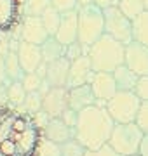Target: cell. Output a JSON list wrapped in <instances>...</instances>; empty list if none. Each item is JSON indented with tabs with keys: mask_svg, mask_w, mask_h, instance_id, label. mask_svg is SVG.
Listing matches in <instances>:
<instances>
[{
	"mask_svg": "<svg viewBox=\"0 0 148 156\" xmlns=\"http://www.w3.org/2000/svg\"><path fill=\"white\" fill-rule=\"evenodd\" d=\"M21 83L26 92H35V90H40V87H42V78L37 73H24Z\"/></svg>",
	"mask_w": 148,
	"mask_h": 156,
	"instance_id": "4dcf8cb0",
	"label": "cell"
},
{
	"mask_svg": "<svg viewBox=\"0 0 148 156\" xmlns=\"http://www.w3.org/2000/svg\"><path fill=\"white\" fill-rule=\"evenodd\" d=\"M125 66L131 68L138 76L148 75V47L139 42L125 45Z\"/></svg>",
	"mask_w": 148,
	"mask_h": 156,
	"instance_id": "9c48e42d",
	"label": "cell"
},
{
	"mask_svg": "<svg viewBox=\"0 0 148 156\" xmlns=\"http://www.w3.org/2000/svg\"><path fill=\"white\" fill-rule=\"evenodd\" d=\"M51 5L61 14L79 9V0H51Z\"/></svg>",
	"mask_w": 148,
	"mask_h": 156,
	"instance_id": "d6a6232c",
	"label": "cell"
},
{
	"mask_svg": "<svg viewBox=\"0 0 148 156\" xmlns=\"http://www.w3.org/2000/svg\"><path fill=\"white\" fill-rule=\"evenodd\" d=\"M132 37L134 42H139L148 47V11L141 12L132 21Z\"/></svg>",
	"mask_w": 148,
	"mask_h": 156,
	"instance_id": "603a6c76",
	"label": "cell"
},
{
	"mask_svg": "<svg viewBox=\"0 0 148 156\" xmlns=\"http://www.w3.org/2000/svg\"><path fill=\"white\" fill-rule=\"evenodd\" d=\"M115 122L105 106H91L79 113L75 139L86 149H99L108 144Z\"/></svg>",
	"mask_w": 148,
	"mask_h": 156,
	"instance_id": "6da1fadb",
	"label": "cell"
},
{
	"mask_svg": "<svg viewBox=\"0 0 148 156\" xmlns=\"http://www.w3.org/2000/svg\"><path fill=\"white\" fill-rule=\"evenodd\" d=\"M63 122L66 123L70 128H75L77 127V122H79V113L75 111V109H72V108H68L66 111L63 113Z\"/></svg>",
	"mask_w": 148,
	"mask_h": 156,
	"instance_id": "74e56055",
	"label": "cell"
},
{
	"mask_svg": "<svg viewBox=\"0 0 148 156\" xmlns=\"http://www.w3.org/2000/svg\"><path fill=\"white\" fill-rule=\"evenodd\" d=\"M141 2H143V5H145V9L148 11V0H141Z\"/></svg>",
	"mask_w": 148,
	"mask_h": 156,
	"instance_id": "b9f144b4",
	"label": "cell"
},
{
	"mask_svg": "<svg viewBox=\"0 0 148 156\" xmlns=\"http://www.w3.org/2000/svg\"><path fill=\"white\" fill-rule=\"evenodd\" d=\"M42 49V57H44V62H52L59 59V57H65V52H66V47L56 38V37H49V38L40 45Z\"/></svg>",
	"mask_w": 148,
	"mask_h": 156,
	"instance_id": "44dd1931",
	"label": "cell"
},
{
	"mask_svg": "<svg viewBox=\"0 0 148 156\" xmlns=\"http://www.w3.org/2000/svg\"><path fill=\"white\" fill-rule=\"evenodd\" d=\"M139 154L141 156H148V134H145L141 142V147H139Z\"/></svg>",
	"mask_w": 148,
	"mask_h": 156,
	"instance_id": "60d3db41",
	"label": "cell"
},
{
	"mask_svg": "<svg viewBox=\"0 0 148 156\" xmlns=\"http://www.w3.org/2000/svg\"><path fill=\"white\" fill-rule=\"evenodd\" d=\"M42 104H44V95L40 94L39 90L35 92H28L26 99L23 102V111L28 115H37L42 111Z\"/></svg>",
	"mask_w": 148,
	"mask_h": 156,
	"instance_id": "4316f807",
	"label": "cell"
},
{
	"mask_svg": "<svg viewBox=\"0 0 148 156\" xmlns=\"http://www.w3.org/2000/svg\"><path fill=\"white\" fill-rule=\"evenodd\" d=\"M143 137H145V132L136 123H115L108 144L120 156H131L139 153Z\"/></svg>",
	"mask_w": 148,
	"mask_h": 156,
	"instance_id": "277c9868",
	"label": "cell"
},
{
	"mask_svg": "<svg viewBox=\"0 0 148 156\" xmlns=\"http://www.w3.org/2000/svg\"><path fill=\"white\" fill-rule=\"evenodd\" d=\"M82 49H87V47H84V45L80 44V42H75V44H72V45H68V47H66V52H65V56L68 57L70 61H75V59H79L80 56H84Z\"/></svg>",
	"mask_w": 148,
	"mask_h": 156,
	"instance_id": "e575fe53",
	"label": "cell"
},
{
	"mask_svg": "<svg viewBox=\"0 0 148 156\" xmlns=\"http://www.w3.org/2000/svg\"><path fill=\"white\" fill-rule=\"evenodd\" d=\"M86 147L77 139H70L61 144V156H86Z\"/></svg>",
	"mask_w": 148,
	"mask_h": 156,
	"instance_id": "f546056e",
	"label": "cell"
},
{
	"mask_svg": "<svg viewBox=\"0 0 148 156\" xmlns=\"http://www.w3.org/2000/svg\"><path fill=\"white\" fill-rule=\"evenodd\" d=\"M131 156H141V154H139V153H138V154H131Z\"/></svg>",
	"mask_w": 148,
	"mask_h": 156,
	"instance_id": "7bdbcfd3",
	"label": "cell"
},
{
	"mask_svg": "<svg viewBox=\"0 0 148 156\" xmlns=\"http://www.w3.org/2000/svg\"><path fill=\"white\" fill-rule=\"evenodd\" d=\"M49 5L51 0H24V16L40 17Z\"/></svg>",
	"mask_w": 148,
	"mask_h": 156,
	"instance_id": "83f0119b",
	"label": "cell"
},
{
	"mask_svg": "<svg viewBox=\"0 0 148 156\" xmlns=\"http://www.w3.org/2000/svg\"><path fill=\"white\" fill-rule=\"evenodd\" d=\"M70 66H72V61L66 56L59 57L52 62H47V73H46L47 83L51 87H66Z\"/></svg>",
	"mask_w": 148,
	"mask_h": 156,
	"instance_id": "9a60e30c",
	"label": "cell"
},
{
	"mask_svg": "<svg viewBox=\"0 0 148 156\" xmlns=\"http://www.w3.org/2000/svg\"><path fill=\"white\" fill-rule=\"evenodd\" d=\"M61 12L56 11L52 5H49L44 11V14L40 16V19H42V23H44V26H46L47 33H49V37H56L57 30H59V24H61Z\"/></svg>",
	"mask_w": 148,
	"mask_h": 156,
	"instance_id": "cb8c5ba5",
	"label": "cell"
},
{
	"mask_svg": "<svg viewBox=\"0 0 148 156\" xmlns=\"http://www.w3.org/2000/svg\"><path fill=\"white\" fill-rule=\"evenodd\" d=\"M87 56L92 62L94 73H113L119 66L125 64V45L105 33L89 47Z\"/></svg>",
	"mask_w": 148,
	"mask_h": 156,
	"instance_id": "7a4b0ae2",
	"label": "cell"
},
{
	"mask_svg": "<svg viewBox=\"0 0 148 156\" xmlns=\"http://www.w3.org/2000/svg\"><path fill=\"white\" fill-rule=\"evenodd\" d=\"M17 113L7 106L0 108V142L6 139H14V120Z\"/></svg>",
	"mask_w": 148,
	"mask_h": 156,
	"instance_id": "ffe728a7",
	"label": "cell"
},
{
	"mask_svg": "<svg viewBox=\"0 0 148 156\" xmlns=\"http://www.w3.org/2000/svg\"><path fill=\"white\" fill-rule=\"evenodd\" d=\"M26 90H24L21 82H11L7 85V95H9V104L12 106H23L24 99H26Z\"/></svg>",
	"mask_w": 148,
	"mask_h": 156,
	"instance_id": "484cf974",
	"label": "cell"
},
{
	"mask_svg": "<svg viewBox=\"0 0 148 156\" xmlns=\"http://www.w3.org/2000/svg\"><path fill=\"white\" fill-rule=\"evenodd\" d=\"M44 137L56 144H65L66 140L75 139V128H70L66 123L63 122V118H51L46 128L42 130Z\"/></svg>",
	"mask_w": 148,
	"mask_h": 156,
	"instance_id": "2e32d148",
	"label": "cell"
},
{
	"mask_svg": "<svg viewBox=\"0 0 148 156\" xmlns=\"http://www.w3.org/2000/svg\"><path fill=\"white\" fill-rule=\"evenodd\" d=\"M117 7H119L120 11H122V14H124L125 17H129L131 21H134L141 12L146 11L141 0H119Z\"/></svg>",
	"mask_w": 148,
	"mask_h": 156,
	"instance_id": "d4e9b609",
	"label": "cell"
},
{
	"mask_svg": "<svg viewBox=\"0 0 148 156\" xmlns=\"http://www.w3.org/2000/svg\"><path fill=\"white\" fill-rule=\"evenodd\" d=\"M113 78H115V83H117V90H124V92H134L138 80H139V76L125 64H122V66L115 69Z\"/></svg>",
	"mask_w": 148,
	"mask_h": 156,
	"instance_id": "d6986e66",
	"label": "cell"
},
{
	"mask_svg": "<svg viewBox=\"0 0 148 156\" xmlns=\"http://www.w3.org/2000/svg\"><path fill=\"white\" fill-rule=\"evenodd\" d=\"M105 35V12L98 4L79 7V42L91 47Z\"/></svg>",
	"mask_w": 148,
	"mask_h": 156,
	"instance_id": "3957f363",
	"label": "cell"
},
{
	"mask_svg": "<svg viewBox=\"0 0 148 156\" xmlns=\"http://www.w3.org/2000/svg\"><path fill=\"white\" fill-rule=\"evenodd\" d=\"M91 87L92 92L96 95V106H105L112 97H113L119 90H117V83H115L113 73H94V76L91 80Z\"/></svg>",
	"mask_w": 148,
	"mask_h": 156,
	"instance_id": "30bf717a",
	"label": "cell"
},
{
	"mask_svg": "<svg viewBox=\"0 0 148 156\" xmlns=\"http://www.w3.org/2000/svg\"><path fill=\"white\" fill-rule=\"evenodd\" d=\"M0 156H17V144L14 139H6L0 142Z\"/></svg>",
	"mask_w": 148,
	"mask_h": 156,
	"instance_id": "836d02e7",
	"label": "cell"
},
{
	"mask_svg": "<svg viewBox=\"0 0 148 156\" xmlns=\"http://www.w3.org/2000/svg\"><path fill=\"white\" fill-rule=\"evenodd\" d=\"M56 38L65 47L79 42V9L65 12L61 16V24L56 33Z\"/></svg>",
	"mask_w": 148,
	"mask_h": 156,
	"instance_id": "7c38bea8",
	"label": "cell"
},
{
	"mask_svg": "<svg viewBox=\"0 0 148 156\" xmlns=\"http://www.w3.org/2000/svg\"><path fill=\"white\" fill-rule=\"evenodd\" d=\"M19 19V0H0V31L11 30Z\"/></svg>",
	"mask_w": 148,
	"mask_h": 156,
	"instance_id": "ac0fdd59",
	"label": "cell"
},
{
	"mask_svg": "<svg viewBox=\"0 0 148 156\" xmlns=\"http://www.w3.org/2000/svg\"><path fill=\"white\" fill-rule=\"evenodd\" d=\"M6 69H7V76L11 82H21L24 76L23 66L19 62V57H17V52L14 50H9L6 56Z\"/></svg>",
	"mask_w": 148,
	"mask_h": 156,
	"instance_id": "7402d4cb",
	"label": "cell"
},
{
	"mask_svg": "<svg viewBox=\"0 0 148 156\" xmlns=\"http://www.w3.org/2000/svg\"><path fill=\"white\" fill-rule=\"evenodd\" d=\"M37 156H61V144H56V142L42 137L39 149H37Z\"/></svg>",
	"mask_w": 148,
	"mask_h": 156,
	"instance_id": "f1b7e54d",
	"label": "cell"
},
{
	"mask_svg": "<svg viewBox=\"0 0 148 156\" xmlns=\"http://www.w3.org/2000/svg\"><path fill=\"white\" fill-rule=\"evenodd\" d=\"M21 37H23V42L42 45L49 38V33H47V30H46V26H44V23H42L40 17L24 16L23 28H21Z\"/></svg>",
	"mask_w": 148,
	"mask_h": 156,
	"instance_id": "5bb4252c",
	"label": "cell"
},
{
	"mask_svg": "<svg viewBox=\"0 0 148 156\" xmlns=\"http://www.w3.org/2000/svg\"><path fill=\"white\" fill-rule=\"evenodd\" d=\"M70 108V89L68 87H51L44 95L42 109L51 118H61L63 113Z\"/></svg>",
	"mask_w": 148,
	"mask_h": 156,
	"instance_id": "ba28073f",
	"label": "cell"
},
{
	"mask_svg": "<svg viewBox=\"0 0 148 156\" xmlns=\"http://www.w3.org/2000/svg\"><path fill=\"white\" fill-rule=\"evenodd\" d=\"M134 92H136V95L141 101H148V75L146 76H139Z\"/></svg>",
	"mask_w": 148,
	"mask_h": 156,
	"instance_id": "d590c367",
	"label": "cell"
},
{
	"mask_svg": "<svg viewBox=\"0 0 148 156\" xmlns=\"http://www.w3.org/2000/svg\"><path fill=\"white\" fill-rule=\"evenodd\" d=\"M6 102H9V95H7V85H0V108L6 106Z\"/></svg>",
	"mask_w": 148,
	"mask_h": 156,
	"instance_id": "ab89813d",
	"label": "cell"
},
{
	"mask_svg": "<svg viewBox=\"0 0 148 156\" xmlns=\"http://www.w3.org/2000/svg\"><path fill=\"white\" fill-rule=\"evenodd\" d=\"M105 12V33L119 40L120 44L129 45L134 42L132 37V21L125 17L117 5H108L103 9Z\"/></svg>",
	"mask_w": 148,
	"mask_h": 156,
	"instance_id": "8992f818",
	"label": "cell"
},
{
	"mask_svg": "<svg viewBox=\"0 0 148 156\" xmlns=\"http://www.w3.org/2000/svg\"><path fill=\"white\" fill-rule=\"evenodd\" d=\"M86 156H120L119 153H115V149L110 144H105L99 149H87Z\"/></svg>",
	"mask_w": 148,
	"mask_h": 156,
	"instance_id": "8d00e7d4",
	"label": "cell"
},
{
	"mask_svg": "<svg viewBox=\"0 0 148 156\" xmlns=\"http://www.w3.org/2000/svg\"><path fill=\"white\" fill-rule=\"evenodd\" d=\"M139 106L141 99L136 95V92H124V90H119L106 102V109L115 123H136Z\"/></svg>",
	"mask_w": 148,
	"mask_h": 156,
	"instance_id": "5b68a950",
	"label": "cell"
},
{
	"mask_svg": "<svg viewBox=\"0 0 148 156\" xmlns=\"http://www.w3.org/2000/svg\"><path fill=\"white\" fill-rule=\"evenodd\" d=\"M92 76H94L92 62H91V59H89V56L84 54V56H80L79 59L72 61L66 87H68V89H73V87H80V85L91 83Z\"/></svg>",
	"mask_w": 148,
	"mask_h": 156,
	"instance_id": "8fae6325",
	"label": "cell"
},
{
	"mask_svg": "<svg viewBox=\"0 0 148 156\" xmlns=\"http://www.w3.org/2000/svg\"><path fill=\"white\" fill-rule=\"evenodd\" d=\"M9 85V76H7V69H6V57L0 54V85Z\"/></svg>",
	"mask_w": 148,
	"mask_h": 156,
	"instance_id": "f35d334b",
	"label": "cell"
},
{
	"mask_svg": "<svg viewBox=\"0 0 148 156\" xmlns=\"http://www.w3.org/2000/svg\"><path fill=\"white\" fill-rule=\"evenodd\" d=\"M42 137H44L42 128L37 125L35 120L23 132H16L14 140L17 144V156H37V149H39Z\"/></svg>",
	"mask_w": 148,
	"mask_h": 156,
	"instance_id": "52a82bcc",
	"label": "cell"
},
{
	"mask_svg": "<svg viewBox=\"0 0 148 156\" xmlns=\"http://www.w3.org/2000/svg\"><path fill=\"white\" fill-rule=\"evenodd\" d=\"M136 125L145 134H148V101H141V106L136 116Z\"/></svg>",
	"mask_w": 148,
	"mask_h": 156,
	"instance_id": "1f68e13d",
	"label": "cell"
},
{
	"mask_svg": "<svg viewBox=\"0 0 148 156\" xmlns=\"http://www.w3.org/2000/svg\"><path fill=\"white\" fill-rule=\"evenodd\" d=\"M17 57H19V62L24 73H37L40 64L44 62L40 45L28 44V42H21L17 45Z\"/></svg>",
	"mask_w": 148,
	"mask_h": 156,
	"instance_id": "4fadbf2b",
	"label": "cell"
},
{
	"mask_svg": "<svg viewBox=\"0 0 148 156\" xmlns=\"http://www.w3.org/2000/svg\"><path fill=\"white\" fill-rule=\"evenodd\" d=\"M96 102H98V99H96V95H94V92H92L91 83L70 89V108L75 109L77 113L84 111L86 108L94 106Z\"/></svg>",
	"mask_w": 148,
	"mask_h": 156,
	"instance_id": "e0dca14e",
	"label": "cell"
}]
</instances>
